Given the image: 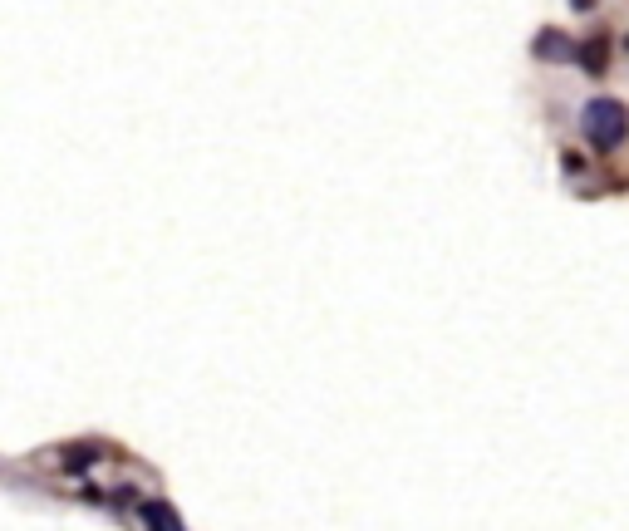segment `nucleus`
Segmentation results:
<instances>
[{
	"mask_svg": "<svg viewBox=\"0 0 629 531\" xmlns=\"http://www.w3.org/2000/svg\"><path fill=\"white\" fill-rule=\"evenodd\" d=\"M585 138L600 148V153H610V148H620L629 133V109L620 104V99H590L585 104Z\"/></svg>",
	"mask_w": 629,
	"mask_h": 531,
	"instance_id": "1",
	"label": "nucleus"
},
{
	"mask_svg": "<svg viewBox=\"0 0 629 531\" xmlns=\"http://www.w3.org/2000/svg\"><path fill=\"white\" fill-rule=\"evenodd\" d=\"M138 512H143L148 531H182V522H177V512H172L168 502H143Z\"/></svg>",
	"mask_w": 629,
	"mask_h": 531,
	"instance_id": "2",
	"label": "nucleus"
},
{
	"mask_svg": "<svg viewBox=\"0 0 629 531\" xmlns=\"http://www.w3.org/2000/svg\"><path fill=\"white\" fill-rule=\"evenodd\" d=\"M536 55L541 59H575V45L561 35V30H546V35L536 40Z\"/></svg>",
	"mask_w": 629,
	"mask_h": 531,
	"instance_id": "3",
	"label": "nucleus"
},
{
	"mask_svg": "<svg viewBox=\"0 0 629 531\" xmlns=\"http://www.w3.org/2000/svg\"><path fill=\"white\" fill-rule=\"evenodd\" d=\"M580 64H585L590 74H600V69H605V40H595V45H585V50H580Z\"/></svg>",
	"mask_w": 629,
	"mask_h": 531,
	"instance_id": "4",
	"label": "nucleus"
}]
</instances>
